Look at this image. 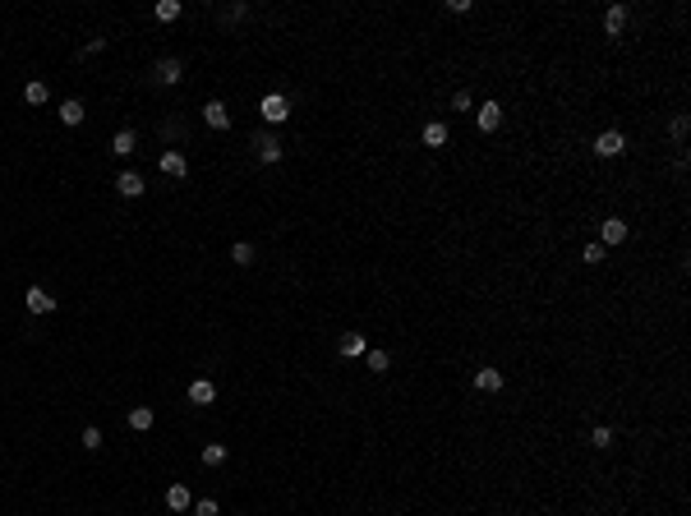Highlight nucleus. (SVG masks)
<instances>
[{
  "instance_id": "obj_10",
  "label": "nucleus",
  "mask_w": 691,
  "mask_h": 516,
  "mask_svg": "<svg viewBox=\"0 0 691 516\" xmlns=\"http://www.w3.org/2000/svg\"><path fill=\"white\" fill-rule=\"evenodd\" d=\"M203 125H208V130H231L226 102H208V106H203Z\"/></svg>"
},
{
  "instance_id": "obj_13",
  "label": "nucleus",
  "mask_w": 691,
  "mask_h": 516,
  "mask_svg": "<svg viewBox=\"0 0 691 516\" xmlns=\"http://www.w3.org/2000/svg\"><path fill=\"white\" fill-rule=\"evenodd\" d=\"M189 401L194 406H212V401H217V387H212L208 378H194V383H189Z\"/></svg>"
},
{
  "instance_id": "obj_26",
  "label": "nucleus",
  "mask_w": 691,
  "mask_h": 516,
  "mask_svg": "<svg viewBox=\"0 0 691 516\" xmlns=\"http://www.w3.org/2000/svg\"><path fill=\"white\" fill-rule=\"evenodd\" d=\"M79 443H83V452H97V447H102V429H97V424H88V429L79 433Z\"/></svg>"
},
{
  "instance_id": "obj_16",
  "label": "nucleus",
  "mask_w": 691,
  "mask_h": 516,
  "mask_svg": "<svg viewBox=\"0 0 691 516\" xmlns=\"http://www.w3.org/2000/svg\"><path fill=\"white\" fill-rule=\"evenodd\" d=\"M134 148H139V134H134V130H120V134L111 139V152H115V157H130Z\"/></svg>"
},
{
  "instance_id": "obj_14",
  "label": "nucleus",
  "mask_w": 691,
  "mask_h": 516,
  "mask_svg": "<svg viewBox=\"0 0 691 516\" xmlns=\"http://www.w3.org/2000/svg\"><path fill=\"white\" fill-rule=\"evenodd\" d=\"M152 424H157V411H152V406H134L130 411V429L134 433H148Z\"/></svg>"
},
{
  "instance_id": "obj_1",
  "label": "nucleus",
  "mask_w": 691,
  "mask_h": 516,
  "mask_svg": "<svg viewBox=\"0 0 691 516\" xmlns=\"http://www.w3.org/2000/svg\"><path fill=\"white\" fill-rule=\"evenodd\" d=\"M184 79V60L180 56H162L157 65H152V83H162V88H175Z\"/></svg>"
},
{
  "instance_id": "obj_12",
  "label": "nucleus",
  "mask_w": 691,
  "mask_h": 516,
  "mask_svg": "<svg viewBox=\"0 0 691 516\" xmlns=\"http://www.w3.org/2000/svg\"><path fill=\"white\" fill-rule=\"evenodd\" d=\"M475 387H480V392H502V369H475Z\"/></svg>"
},
{
  "instance_id": "obj_21",
  "label": "nucleus",
  "mask_w": 691,
  "mask_h": 516,
  "mask_svg": "<svg viewBox=\"0 0 691 516\" xmlns=\"http://www.w3.org/2000/svg\"><path fill=\"white\" fill-rule=\"evenodd\" d=\"M83 102H74V97H70V102H60V125H83Z\"/></svg>"
},
{
  "instance_id": "obj_30",
  "label": "nucleus",
  "mask_w": 691,
  "mask_h": 516,
  "mask_svg": "<svg viewBox=\"0 0 691 516\" xmlns=\"http://www.w3.org/2000/svg\"><path fill=\"white\" fill-rule=\"evenodd\" d=\"M236 19H249V5H231L226 14H221V23H236Z\"/></svg>"
},
{
  "instance_id": "obj_9",
  "label": "nucleus",
  "mask_w": 691,
  "mask_h": 516,
  "mask_svg": "<svg viewBox=\"0 0 691 516\" xmlns=\"http://www.w3.org/2000/svg\"><path fill=\"white\" fill-rule=\"evenodd\" d=\"M627 23H631V9L627 5H608L604 9V33L608 37H622V33H627Z\"/></svg>"
},
{
  "instance_id": "obj_25",
  "label": "nucleus",
  "mask_w": 691,
  "mask_h": 516,
  "mask_svg": "<svg viewBox=\"0 0 691 516\" xmlns=\"http://www.w3.org/2000/svg\"><path fill=\"white\" fill-rule=\"evenodd\" d=\"M152 14L162 19V23H171V19H180V0H157V9Z\"/></svg>"
},
{
  "instance_id": "obj_11",
  "label": "nucleus",
  "mask_w": 691,
  "mask_h": 516,
  "mask_svg": "<svg viewBox=\"0 0 691 516\" xmlns=\"http://www.w3.org/2000/svg\"><path fill=\"white\" fill-rule=\"evenodd\" d=\"M167 507H171V512H189V507H194V493H189V484H180V480L171 484V489H167Z\"/></svg>"
},
{
  "instance_id": "obj_15",
  "label": "nucleus",
  "mask_w": 691,
  "mask_h": 516,
  "mask_svg": "<svg viewBox=\"0 0 691 516\" xmlns=\"http://www.w3.org/2000/svg\"><path fill=\"white\" fill-rule=\"evenodd\" d=\"M447 139H452V134H447L443 120H429V125H424V148H447Z\"/></svg>"
},
{
  "instance_id": "obj_22",
  "label": "nucleus",
  "mask_w": 691,
  "mask_h": 516,
  "mask_svg": "<svg viewBox=\"0 0 691 516\" xmlns=\"http://www.w3.org/2000/svg\"><path fill=\"white\" fill-rule=\"evenodd\" d=\"M226 456H231L226 443H208V447H203V465H221Z\"/></svg>"
},
{
  "instance_id": "obj_33",
  "label": "nucleus",
  "mask_w": 691,
  "mask_h": 516,
  "mask_svg": "<svg viewBox=\"0 0 691 516\" xmlns=\"http://www.w3.org/2000/svg\"><path fill=\"white\" fill-rule=\"evenodd\" d=\"M97 51H106V37H93V42L83 46V56H97Z\"/></svg>"
},
{
  "instance_id": "obj_23",
  "label": "nucleus",
  "mask_w": 691,
  "mask_h": 516,
  "mask_svg": "<svg viewBox=\"0 0 691 516\" xmlns=\"http://www.w3.org/2000/svg\"><path fill=\"white\" fill-rule=\"evenodd\" d=\"M369 355V374H387V369H392V355H387V350H364Z\"/></svg>"
},
{
  "instance_id": "obj_2",
  "label": "nucleus",
  "mask_w": 691,
  "mask_h": 516,
  "mask_svg": "<svg viewBox=\"0 0 691 516\" xmlns=\"http://www.w3.org/2000/svg\"><path fill=\"white\" fill-rule=\"evenodd\" d=\"M622 152H627V134H622V130H604L595 139V157L613 162V157H622Z\"/></svg>"
},
{
  "instance_id": "obj_18",
  "label": "nucleus",
  "mask_w": 691,
  "mask_h": 516,
  "mask_svg": "<svg viewBox=\"0 0 691 516\" xmlns=\"http://www.w3.org/2000/svg\"><path fill=\"white\" fill-rule=\"evenodd\" d=\"M254 258H258V249L249 245V240H236V245H231V263H236V268H249Z\"/></svg>"
},
{
  "instance_id": "obj_3",
  "label": "nucleus",
  "mask_w": 691,
  "mask_h": 516,
  "mask_svg": "<svg viewBox=\"0 0 691 516\" xmlns=\"http://www.w3.org/2000/svg\"><path fill=\"white\" fill-rule=\"evenodd\" d=\"M258 115H263L268 125H281V120L290 115V97H281V93H268V97L258 102Z\"/></svg>"
},
{
  "instance_id": "obj_4",
  "label": "nucleus",
  "mask_w": 691,
  "mask_h": 516,
  "mask_svg": "<svg viewBox=\"0 0 691 516\" xmlns=\"http://www.w3.org/2000/svg\"><path fill=\"white\" fill-rule=\"evenodd\" d=\"M254 157L263 162V167H277L281 162V139L277 134H254Z\"/></svg>"
},
{
  "instance_id": "obj_28",
  "label": "nucleus",
  "mask_w": 691,
  "mask_h": 516,
  "mask_svg": "<svg viewBox=\"0 0 691 516\" xmlns=\"http://www.w3.org/2000/svg\"><path fill=\"white\" fill-rule=\"evenodd\" d=\"M687 130H691V120H687V115H673V125H668L673 143H682V139H687Z\"/></svg>"
},
{
  "instance_id": "obj_29",
  "label": "nucleus",
  "mask_w": 691,
  "mask_h": 516,
  "mask_svg": "<svg viewBox=\"0 0 691 516\" xmlns=\"http://www.w3.org/2000/svg\"><path fill=\"white\" fill-rule=\"evenodd\" d=\"M452 111H475V97L465 93V88H461V93H452Z\"/></svg>"
},
{
  "instance_id": "obj_17",
  "label": "nucleus",
  "mask_w": 691,
  "mask_h": 516,
  "mask_svg": "<svg viewBox=\"0 0 691 516\" xmlns=\"http://www.w3.org/2000/svg\"><path fill=\"white\" fill-rule=\"evenodd\" d=\"M23 102L28 106H46V102H51V88H46L42 79H33V83L23 88Z\"/></svg>"
},
{
  "instance_id": "obj_27",
  "label": "nucleus",
  "mask_w": 691,
  "mask_h": 516,
  "mask_svg": "<svg viewBox=\"0 0 691 516\" xmlns=\"http://www.w3.org/2000/svg\"><path fill=\"white\" fill-rule=\"evenodd\" d=\"M194 516H221V502L217 498H199L194 502Z\"/></svg>"
},
{
  "instance_id": "obj_5",
  "label": "nucleus",
  "mask_w": 691,
  "mask_h": 516,
  "mask_svg": "<svg viewBox=\"0 0 691 516\" xmlns=\"http://www.w3.org/2000/svg\"><path fill=\"white\" fill-rule=\"evenodd\" d=\"M111 184H115V194H120V199H143V189H148V180H143L139 171H120Z\"/></svg>"
},
{
  "instance_id": "obj_19",
  "label": "nucleus",
  "mask_w": 691,
  "mask_h": 516,
  "mask_svg": "<svg viewBox=\"0 0 691 516\" xmlns=\"http://www.w3.org/2000/svg\"><path fill=\"white\" fill-rule=\"evenodd\" d=\"M364 350H369V342H364V332H346V337H342V355H346V359H355V355H364Z\"/></svg>"
},
{
  "instance_id": "obj_32",
  "label": "nucleus",
  "mask_w": 691,
  "mask_h": 516,
  "mask_svg": "<svg viewBox=\"0 0 691 516\" xmlns=\"http://www.w3.org/2000/svg\"><path fill=\"white\" fill-rule=\"evenodd\" d=\"M162 139H180V120H167V125H162Z\"/></svg>"
},
{
  "instance_id": "obj_6",
  "label": "nucleus",
  "mask_w": 691,
  "mask_h": 516,
  "mask_svg": "<svg viewBox=\"0 0 691 516\" xmlns=\"http://www.w3.org/2000/svg\"><path fill=\"white\" fill-rule=\"evenodd\" d=\"M627 236H631V231H627V221H622V217H604V221H599V245H627Z\"/></svg>"
},
{
  "instance_id": "obj_8",
  "label": "nucleus",
  "mask_w": 691,
  "mask_h": 516,
  "mask_svg": "<svg viewBox=\"0 0 691 516\" xmlns=\"http://www.w3.org/2000/svg\"><path fill=\"white\" fill-rule=\"evenodd\" d=\"M475 125H480V134H493L502 125V102H480V111H475Z\"/></svg>"
},
{
  "instance_id": "obj_20",
  "label": "nucleus",
  "mask_w": 691,
  "mask_h": 516,
  "mask_svg": "<svg viewBox=\"0 0 691 516\" xmlns=\"http://www.w3.org/2000/svg\"><path fill=\"white\" fill-rule=\"evenodd\" d=\"M162 171H167V175H175V180H180V175H184V171H189V162H184V157H180V152H175V148H171V152H162Z\"/></svg>"
},
{
  "instance_id": "obj_31",
  "label": "nucleus",
  "mask_w": 691,
  "mask_h": 516,
  "mask_svg": "<svg viewBox=\"0 0 691 516\" xmlns=\"http://www.w3.org/2000/svg\"><path fill=\"white\" fill-rule=\"evenodd\" d=\"M590 263V268H595V263H604V245H586V254H581Z\"/></svg>"
},
{
  "instance_id": "obj_7",
  "label": "nucleus",
  "mask_w": 691,
  "mask_h": 516,
  "mask_svg": "<svg viewBox=\"0 0 691 516\" xmlns=\"http://www.w3.org/2000/svg\"><path fill=\"white\" fill-rule=\"evenodd\" d=\"M23 305H28V314H56V295H51V290H42V286H28L23 290Z\"/></svg>"
},
{
  "instance_id": "obj_24",
  "label": "nucleus",
  "mask_w": 691,
  "mask_h": 516,
  "mask_svg": "<svg viewBox=\"0 0 691 516\" xmlns=\"http://www.w3.org/2000/svg\"><path fill=\"white\" fill-rule=\"evenodd\" d=\"M590 447H595V452L613 447V429H608V424H595V429H590Z\"/></svg>"
}]
</instances>
